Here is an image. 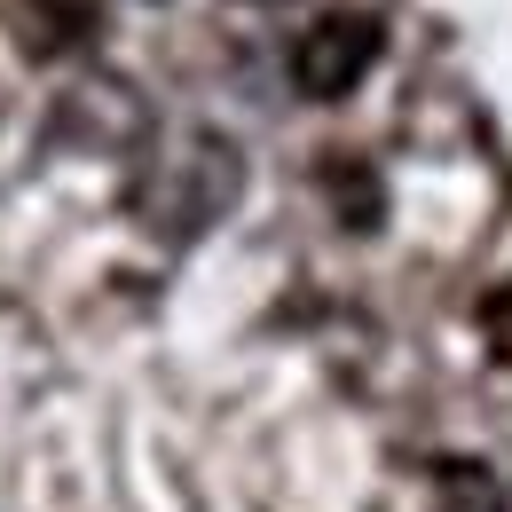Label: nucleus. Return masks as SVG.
Here are the masks:
<instances>
[{
  "label": "nucleus",
  "instance_id": "f257e3e1",
  "mask_svg": "<svg viewBox=\"0 0 512 512\" xmlns=\"http://www.w3.org/2000/svg\"><path fill=\"white\" fill-rule=\"evenodd\" d=\"M229 197H237V150L213 142V134H190V142H174V150L150 158V174L134 190V213L150 229H166V237H190Z\"/></svg>",
  "mask_w": 512,
  "mask_h": 512
},
{
  "label": "nucleus",
  "instance_id": "f03ea898",
  "mask_svg": "<svg viewBox=\"0 0 512 512\" xmlns=\"http://www.w3.org/2000/svg\"><path fill=\"white\" fill-rule=\"evenodd\" d=\"M379 48H386L379 16H363V8H323L316 24L292 40V79H300V95L339 103V95H355V87L371 79Z\"/></svg>",
  "mask_w": 512,
  "mask_h": 512
},
{
  "label": "nucleus",
  "instance_id": "7ed1b4c3",
  "mask_svg": "<svg viewBox=\"0 0 512 512\" xmlns=\"http://www.w3.org/2000/svg\"><path fill=\"white\" fill-rule=\"evenodd\" d=\"M87 24H95L87 0H24V8H16V48L48 64V56H64V48H87Z\"/></svg>",
  "mask_w": 512,
  "mask_h": 512
},
{
  "label": "nucleus",
  "instance_id": "20e7f679",
  "mask_svg": "<svg viewBox=\"0 0 512 512\" xmlns=\"http://www.w3.org/2000/svg\"><path fill=\"white\" fill-rule=\"evenodd\" d=\"M481 323H489V347L512 363V284H497V292L481 300Z\"/></svg>",
  "mask_w": 512,
  "mask_h": 512
}]
</instances>
